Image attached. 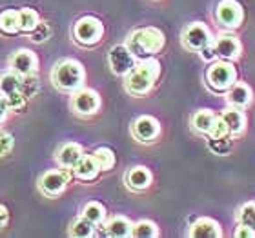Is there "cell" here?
<instances>
[{"label": "cell", "instance_id": "cell-17", "mask_svg": "<svg viewBox=\"0 0 255 238\" xmlns=\"http://www.w3.org/2000/svg\"><path fill=\"white\" fill-rule=\"evenodd\" d=\"M252 89L250 85H246L245 82H235L228 91H226V100L232 107H239L245 109L252 102Z\"/></svg>", "mask_w": 255, "mask_h": 238}, {"label": "cell", "instance_id": "cell-19", "mask_svg": "<svg viewBox=\"0 0 255 238\" xmlns=\"http://www.w3.org/2000/svg\"><path fill=\"white\" fill-rule=\"evenodd\" d=\"M221 117L224 118V122L228 124L230 127V135L232 137H237V135H243L246 129V115L243 109L239 107H232L230 106L226 111H223Z\"/></svg>", "mask_w": 255, "mask_h": 238}, {"label": "cell", "instance_id": "cell-24", "mask_svg": "<svg viewBox=\"0 0 255 238\" xmlns=\"http://www.w3.org/2000/svg\"><path fill=\"white\" fill-rule=\"evenodd\" d=\"M95 228L97 226L93 222H90L86 217H80L69 226V235L77 238H88L95 235Z\"/></svg>", "mask_w": 255, "mask_h": 238}, {"label": "cell", "instance_id": "cell-25", "mask_svg": "<svg viewBox=\"0 0 255 238\" xmlns=\"http://www.w3.org/2000/svg\"><path fill=\"white\" fill-rule=\"evenodd\" d=\"M18 13H20V31L29 35V33L40 24V16H38L37 11L31 9V7H22Z\"/></svg>", "mask_w": 255, "mask_h": 238}, {"label": "cell", "instance_id": "cell-26", "mask_svg": "<svg viewBox=\"0 0 255 238\" xmlns=\"http://www.w3.org/2000/svg\"><path fill=\"white\" fill-rule=\"evenodd\" d=\"M93 159L97 160V164L101 167V171H110L115 167V153H113V149L110 148H97L93 151Z\"/></svg>", "mask_w": 255, "mask_h": 238}, {"label": "cell", "instance_id": "cell-2", "mask_svg": "<svg viewBox=\"0 0 255 238\" xmlns=\"http://www.w3.org/2000/svg\"><path fill=\"white\" fill-rule=\"evenodd\" d=\"M126 46L135 55V59H149L164 48V35L157 27H140L128 37Z\"/></svg>", "mask_w": 255, "mask_h": 238}, {"label": "cell", "instance_id": "cell-11", "mask_svg": "<svg viewBox=\"0 0 255 238\" xmlns=\"http://www.w3.org/2000/svg\"><path fill=\"white\" fill-rule=\"evenodd\" d=\"M9 69L18 77H27V75H37L38 59L37 55L29 49H18L11 55Z\"/></svg>", "mask_w": 255, "mask_h": 238}, {"label": "cell", "instance_id": "cell-37", "mask_svg": "<svg viewBox=\"0 0 255 238\" xmlns=\"http://www.w3.org/2000/svg\"><path fill=\"white\" fill-rule=\"evenodd\" d=\"M7 111H9V107H7V102H5V96L0 93V124L5 120L7 117Z\"/></svg>", "mask_w": 255, "mask_h": 238}, {"label": "cell", "instance_id": "cell-13", "mask_svg": "<svg viewBox=\"0 0 255 238\" xmlns=\"http://www.w3.org/2000/svg\"><path fill=\"white\" fill-rule=\"evenodd\" d=\"M213 49L217 53V59L221 60H237L243 53V46H241L239 38L234 35H219L213 38Z\"/></svg>", "mask_w": 255, "mask_h": 238}, {"label": "cell", "instance_id": "cell-8", "mask_svg": "<svg viewBox=\"0 0 255 238\" xmlns=\"http://www.w3.org/2000/svg\"><path fill=\"white\" fill-rule=\"evenodd\" d=\"M101 107V96L93 89H84L80 87L71 96V109L80 117H91L95 115Z\"/></svg>", "mask_w": 255, "mask_h": 238}, {"label": "cell", "instance_id": "cell-32", "mask_svg": "<svg viewBox=\"0 0 255 238\" xmlns=\"http://www.w3.org/2000/svg\"><path fill=\"white\" fill-rule=\"evenodd\" d=\"M20 91L27 98H31L38 93V79L37 75H27V77H22V87Z\"/></svg>", "mask_w": 255, "mask_h": 238}, {"label": "cell", "instance_id": "cell-20", "mask_svg": "<svg viewBox=\"0 0 255 238\" xmlns=\"http://www.w3.org/2000/svg\"><path fill=\"white\" fill-rule=\"evenodd\" d=\"M0 33L13 37L20 33V13L15 9H5L0 13Z\"/></svg>", "mask_w": 255, "mask_h": 238}, {"label": "cell", "instance_id": "cell-22", "mask_svg": "<svg viewBox=\"0 0 255 238\" xmlns=\"http://www.w3.org/2000/svg\"><path fill=\"white\" fill-rule=\"evenodd\" d=\"M131 229H133V224L129 222L126 217H113L112 220L106 224V233L115 238L131 237Z\"/></svg>", "mask_w": 255, "mask_h": 238}, {"label": "cell", "instance_id": "cell-7", "mask_svg": "<svg viewBox=\"0 0 255 238\" xmlns=\"http://www.w3.org/2000/svg\"><path fill=\"white\" fill-rule=\"evenodd\" d=\"M71 178H73V171L68 169V167L51 169V171H46V173L38 178V187H40V191H42L44 195L57 196L68 187Z\"/></svg>", "mask_w": 255, "mask_h": 238}, {"label": "cell", "instance_id": "cell-15", "mask_svg": "<svg viewBox=\"0 0 255 238\" xmlns=\"http://www.w3.org/2000/svg\"><path fill=\"white\" fill-rule=\"evenodd\" d=\"M190 237L193 238H221L223 231L215 220L212 218H197L195 224H191L190 228Z\"/></svg>", "mask_w": 255, "mask_h": 238}, {"label": "cell", "instance_id": "cell-23", "mask_svg": "<svg viewBox=\"0 0 255 238\" xmlns=\"http://www.w3.org/2000/svg\"><path fill=\"white\" fill-rule=\"evenodd\" d=\"M82 217H86L95 226H101L106 220V207L102 206L101 202H88L82 209Z\"/></svg>", "mask_w": 255, "mask_h": 238}, {"label": "cell", "instance_id": "cell-1", "mask_svg": "<svg viewBox=\"0 0 255 238\" xmlns=\"http://www.w3.org/2000/svg\"><path fill=\"white\" fill-rule=\"evenodd\" d=\"M160 75V64L149 57V59H142L138 64H135V68L126 75V82L124 87L129 95L133 96H142L151 91L153 84L157 82Z\"/></svg>", "mask_w": 255, "mask_h": 238}, {"label": "cell", "instance_id": "cell-21", "mask_svg": "<svg viewBox=\"0 0 255 238\" xmlns=\"http://www.w3.org/2000/svg\"><path fill=\"white\" fill-rule=\"evenodd\" d=\"M215 118H217V115H215L212 109H199V111L191 117V127H193L197 133H201V135H208L213 126V122H215Z\"/></svg>", "mask_w": 255, "mask_h": 238}, {"label": "cell", "instance_id": "cell-34", "mask_svg": "<svg viewBox=\"0 0 255 238\" xmlns=\"http://www.w3.org/2000/svg\"><path fill=\"white\" fill-rule=\"evenodd\" d=\"M29 35H31V40L35 44H42L51 37V27H49V24H46V22H40Z\"/></svg>", "mask_w": 255, "mask_h": 238}, {"label": "cell", "instance_id": "cell-33", "mask_svg": "<svg viewBox=\"0 0 255 238\" xmlns=\"http://www.w3.org/2000/svg\"><path fill=\"white\" fill-rule=\"evenodd\" d=\"M208 137H212V138L232 137V135H230V127H228V124L224 122V118L221 117V115H217V118H215V122H213L212 129H210V133H208Z\"/></svg>", "mask_w": 255, "mask_h": 238}, {"label": "cell", "instance_id": "cell-3", "mask_svg": "<svg viewBox=\"0 0 255 238\" xmlns=\"http://www.w3.org/2000/svg\"><path fill=\"white\" fill-rule=\"evenodd\" d=\"M84 79H86V73H84L82 64L73 59L60 60L53 68V71H51V82H53L55 87H59L60 91L75 93L77 89L82 87Z\"/></svg>", "mask_w": 255, "mask_h": 238}, {"label": "cell", "instance_id": "cell-14", "mask_svg": "<svg viewBox=\"0 0 255 238\" xmlns=\"http://www.w3.org/2000/svg\"><path fill=\"white\" fill-rule=\"evenodd\" d=\"M75 178L82 180V182H91L95 180L101 173V167L97 164V160L93 159V155H82V159L71 167Z\"/></svg>", "mask_w": 255, "mask_h": 238}, {"label": "cell", "instance_id": "cell-12", "mask_svg": "<svg viewBox=\"0 0 255 238\" xmlns=\"http://www.w3.org/2000/svg\"><path fill=\"white\" fill-rule=\"evenodd\" d=\"M131 133L138 142H144V144L153 142L155 138L160 135V124L157 118L142 115V117H138L137 120L133 122Z\"/></svg>", "mask_w": 255, "mask_h": 238}, {"label": "cell", "instance_id": "cell-16", "mask_svg": "<svg viewBox=\"0 0 255 238\" xmlns=\"http://www.w3.org/2000/svg\"><path fill=\"white\" fill-rule=\"evenodd\" d=\"M151 180H153L151 171L148 167H144V165H135V167H131L126 173V184L133 191L148 189L149 185H151Z\"/></svg>", "mask_w": 255, "mask_h": 238}, {"label": "cell", "instance_id": "cell-5", "mask_svg": "<svg viewBox=\"0 0 255 238\" xmlns=\"http://www.w3.org/2000/svg\"><path fill=\"white\" fill-rule=\"evenodd\" d=\"M104 35V26L97 16H82L75 22L73 26V38L75 42L84 46V48H91L102 40Z\"/></svg>", "mask_w": 255, "mask_h": 238}, {"label": "cell", "instance_id": "cell-28", "mask_svg": "<svg viewBox=\"0 0 255 238\" xmlns=\"http://www.w3.org/2000/svg\"><path fill=\"white\" fill-rule=\"evenodd\" d=\"M131 237L155 238V237H159V228H157V224L151 222V220H140V222L133 224Z\"/></svg>", "mask_w": 255, "mask_h": 238}, {"label": "cell", "instance_id": "cell-9", "mask_svg": "<svg viewBox=\"0 0 255 238\" xmlns=\"http://www.w3.org/2000/svg\"><path fill=\"white\" fill-rule=\"evenodd\" d=\"M212 42V31L202 22H193V24L184 27V31H182V44L191 51H201L202 48H206L208 44Z\"/></svg>", "mask_w": 255, "mask_h": 238}, {"label": "cell", "instance_id": "cell-6", "mask_svg": "<svg viewBox=\"0 0 255 238\" xmlns=\"http://www.w3.org/2000/svg\"><path fill=\"white\" fill-rule=\"evenodd\" d=\"M215 20L224 29H237L245 20V9L237 0H221L215 7Z\"/></svg>", "mask_w": 255, "mask_h": 238}, {"label": "cell", "instance_id": "cell-4", "mask_svg": "<svg viewBox=\"0 0 255 238\" xmlns=\"http://www.w3.org/2000/svg\"><path fill=\"white\" fill-rule=\"evenodd\" d=\"M206 82L215 93H226L237 82V69L230 60L219 59L208 68Z\"/></svg>", "mask_w": 255, "mask_h": 238}, {"label": "cell", "instance_id": "cell-18", "mask_svg": "<svg viewBox=\"0 0 255 238\" xmlns=\"http://www.w3.org/2000/svg\"><path fill=\"white\" fill-rule=\"evenodd\" d=\"M82 155H84V149L82 146L77 142H68L60 146V149L57 151V162H59L60 167H68L71 169L80 159H82Z\"/></svg>", "mask_w": 255, "mask_h": 238}, {"label": "cell", "instance_id": "cell-30", "mask_svg": "<svg viewBox=\"0 0 255 238\" xmlns=\"http://www.w3.org/2000/svg\"><path fill=\"white\" fill-rule=\"evenodd\" d=\"M5 102H7V107L9 111H22L27 104V96L22 93V91H13L9 95H4Z\"/></svg>", "mask_w": 255, "mask_h": 238}, {"label": "cell", "instance_id": "cell-10", "mask_svg": "<svg viewBox=\"0 0 255 238\" xmlns=\"http://www.w3.org/2000/svg\"><path fill=\"white\" fill-rule=\"evenodd\" d=\"M108 62H110V68L115 75L119 77H126L133 68H135V55L129 51L126 44H119V46H113L110 49V55H108Z\"/></svg>", "mask_w": 255, "mask_h": 238}, {"label": "cell", "instance_id": "cell-27", "mask_svg": "<svg viewBox=\"0 0 255 238\" xmlns=\"http://www.w3.org/2000/svg\"><path fill=\"white\" fill-rule=\"evenodd\" d=\"M22 87V77L15 75L13 71L0 75V93L2 95H9L13 91H20Z\"/></svg>", "mask_w": 255, "mask_h": 238}, {"label": "cell", "instance_id": "cell-31", "mask_svg": "<svg viewBox=\"0 0 255 238\" xmlns=\"http://www.w3.org/2000/svg\"><path fill=\"white\" fill-rule=\"evenodd\" d=\"M237 220L241 224H246V226H252L255 228V202H248L241 207L239 213H237Z\"/></svg>", "mask_w": 255, "mask_h": 238}, {"label": "cell", "instance_id": "cell-38", "mask_svg": "<svg viewBox=\"0 0 255 238\" xmlns=\"http://www.w3.org/2000/svg\"><path fill=\"white\" fill-rule=\"evenodd\" d=\"M7 220H9V213H7V209L0 204V231L7 226Z\"/></svg>", "mask_w": 255, "mask_h": 238}, {"label": "cell", "instance_id": "cell-35", "mask_svg": "<svg viewBox=\"0 0 255 238\" xmlns=\"http://www.w3.org/2000/svg\"><path fill=\"white\" fill-rule=\"evenodd\" d=\"M13 149V137L9 133H0V157H5Z\"/></svg>", "mask_w": 255, "mask_h": 238}, {"label": "cell", "instance_id": "cell-29", "mask_svg": "<svg viewBox=\"0 0 255 238\" xmlns=\"http://www.w3.org/2000/svg\"><path fill=\"white\" fill-rule=\"evenodd\" d=\"M208 148L215 155H228L234 148L232 137H221V138H212L208 137Z\"/></svg>", "mask_w": 255, "mask_h": 238}, {"label": "cell", "instance_id": "cell-36", "mask_svg": "<svg viewBox=\"0 0 255 238\" xmlns=\"http://www.w3.org/2000/svg\"><path fill=\"white\" fill-rule=\"evenodd\" d=\"M234 237L235 238H255V228L239 222V226H237V229H235Z\"/></svg>", "mask_w": 255, "mask_h": 238}]
</instances>
